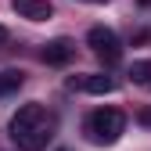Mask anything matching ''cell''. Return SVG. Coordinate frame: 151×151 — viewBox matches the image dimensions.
Returning a JSON list of instances; mask_svg holds the SVG:
<instances>
[{
	"mask_svg": "<svg viewBox=\"0 0 151 151\" xmlns=\"http://www.w3.org/2000/svg\"><path fill=\"white\" fill-rule=\"evenodd\" d=\"M54 126L58 122H54L50 111L40 101H29L11 115V137H14V144L22 151H43L47 140L54 137Z\"/></svg>",
	"mask_w": 151,
	"mask_h": 151,
	"instance_id": "obj_1",
	"label": "cell"
},
{
	"mask_svg": "<svg viewBox=\"0 0 151 151\" xmlns=\"http://www.w3.org/2000/svg\"><path fill=\"white\" fill-rule=\"evenodd\" d=\"M83 133H86L90 144H115L126 133V115H122L119 108H97V111L86 115Z\"/></svg>",
	"mask_w": 151,
	"mask_h": 151,
	"instance_id": "obj_2",
	"label": "cell"
},
{
	"mask_svg": "<svg viewBox=\"0 0 151 151\" xmlns=\"http://www.w3.org/2000/svg\"><path fill=\"white\" fill-rule=\"evenodd\" d=\"M86 47L97 54L104 65H115L122 58V40L115 36V29H108V25H93L86 32Z\"/></svg>",
	"mask_w": 151,
	"mask_h": 151,
	"instance_id": "obj_3",
	"label": "cell"
},
{
	"mask_svg": "<svg viewBox=\"0 0 151 151\" xmlns=\"http://www.w3.org/2000/svg\"><path fill=\"white\" fill-rule=\"evenodd\" d=\"M72 54H76V43H72V40H65V36H58V40L43 43L40 58H43L47 65H68V61H72Z\"/></svg>",
	"mask_w": 151,
	"mask_h": 151,
	"instance_id": "obj_4",
	"label": "cell"
},
{
	"mask_svg": "<svg viewBox=\"0 0 151 151\" xmlns=\"http://www.w3.org/2000/svg\"><path fill=\"white\" fill-rule=\"evenodd\" d=\"M11 7L18 11V18H29V22H47L54 14L50 0H11Z\"/></svg>",
	"mask_w": 151,
	"mask_h": 151,
	"instance_id": "obj_5",
	"label": "cell"
},
{
	"mask_svg": "<svg viewBox=\"0 0 151 151\" xmlns=\"http://www.w3.org/2000/svg\"><path fill=\"white\" fill-rule=\"evenodd\" d=\"M79 86L86 90V93H111L115 90V79H111V76H104V72H93V76H86V79H79Z\"/></svg>",
	"mask_w": 151,
	"mask_h": 151,
	"instance_id": "obj_6",
	"label": "cell"
},
{
	"mask_svg": "<svg viewBox=\"0 0 151 151\" xmlns=\"http://www.w3.org/2000/svg\"><path fill=\"white\" fill-rule=\"evenodd\" d=\"M129 79H133L137 86H144V90H151V58L129 65Z\"/></svg>",
	"mask_w": 151,
	"mask_h": 151,
	"instance_id": "obj_7",
	"label": "cell"
},
{
	"mask_svg": "<svg viewBox=\"0 0 151 151\" xmlns=\"http://www.w3.org/2000/svg\"><path fill=\"white\" fill-rule=\"evenodd\" d=\"M25 83V76L18 72V68H11V72H0V97H7V93H14L18 86Z\"/></svg>",
	"mask_w": 151,
	"mask_h": 151,
	"instance_id": "obj_8",
	"label": "cell"
},
{
	"mask_svg": "<svg viewBox=\"0 0 151 151\" xmlns=\"http://www.w3.org/2000/svg\"><path fill=\"white\" fill-rule=\"evenodd\" d=\"M7 40H11V32H7L4 25H0V47H7Z\"/></svg>",
	"mask_w": 151,
	"mask_h": 151,
	"instance_id": "obj_9",
	"label": "cell"
},
{
	"mask_svg": "<svg viewBox=\"0 0 151 151\" xmlns=\"http://www.w3.org/2000/svg\"><path fill=\"white\" fill-rule=\"evenodd\" d=\"M86 4H108V0H86Z\"/></svg>",
	"mask_w": 151,
	"mask_h": 151,
	"instance_id": "obj_10",
	"label": "cell"
},
{
	"mask_svg": "<svg viewBox=\"0 0 151 151\" xmlns=\"http://www.w3.org/2000/svg\"><path fill=\"white\" fill-rule=\"evenodd\" d=\"M61 151H65V147H61Z\"/></svg>",
	"mask_w": 151,
	"mask_h": 151,
	"instance_id": "obj_11",
	"label": "cell"
}]
</instances>
